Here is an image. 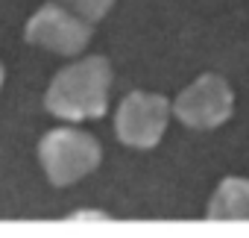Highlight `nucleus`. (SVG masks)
Returning a JSON list of instances; mask_svg holds the SVG:
<instances>
[{
    "mask_svg": "<svg viewBox=\"0 0 249 238\" xmlns=\"http://www.w3.org/2000/svg\"><path fill=\"white\" fill-rule=\"evenodd\" d=\"M234 109V94L220 74H202L173 103V115L191 130H214L229 121Z\"/></svg>",
    "mask_w": 249,
    "mask_h": 238,
    "instance_id": "obj_5",
    "label": "nucleus"
},
{
    "mask_svg": "<svg viewBox=\"0 0 249 238\" xmlns=\"http://www.w3.org/2000/svg\"><path fill=\"white\" fill-rule=\"evenodd\" d=\"M91 33H94V24L76 18L73 12H68L62 3H44L30 21H27V30H24V39L36 47H44L50 53H59V56H76L88 47L91 41Z\"/></svg>",
    "mask_w": 249,
    "mask_h": 238,
    "instance_id": "obj_4",
    "label": "nucleus"
},
{
    "mask_svg": "<svg viewBox=\"0 0 249 238\" xmlns=\"http://www.w3.org/2000/svg\"><path fill=\"white\" fill-rule=\"evenodd\" d=\"M73 220H106L108 215H103V212H76V215H71Z\"/></svg>",
    "mask_w": 249,
    "mask_h": 238,
    "instance_id": "obj_8",
    "label": "nucleus"
},
{
    "mask_svg": "<svg viewBox=\"0 0 249 238\" xmlns=\"http://www.w3.org/2000/svg\"><path fill=\"white\" fill-rule=\"evenodd\" d=\"M56 3H62L68 12H73L76 18H82L88 24H97V21H103L108 15L114 0H56Z\"/></svg>",
    "mask_w": 249,
    "mask_h": 238,
    "instance_id": "obj_7",
    "label": "nucleus"
},
{
    "mask_svg": "<svg viewBox=\"0 0 249 238\" xmlns=\"http://www.w3.org/2000/svg\"><path fill=\"white\" fill-rule=\"evenodd\" d=\"M103 147L91 133L73 130V127H59L50 130L38 141V162L47 174V179L59 188L79 182L91 171L100 168Z\"/></svg>",
    "mask_w": 249,
    "mask_h": 238,
    "instance_id": "obj_2",
    "label": "nucleus"
},
{
    "mask_svg": "<svg viewBox=\"0 0 249 238\" xmlns=\"http://www.w3.org/2000/svg\"><path fill=\"white\" fill-rule=\"evenodd\" d=\"M211 220H249V179L229 177L217 185L208 203Z\"/></svg>",
    "mask_w": 249,
    "mask_h": 238,
    "instance_id": "obj_6",
    "label": "nucleus"
},
{
    "mask_svg": "<svg viewBox=\"0 0 249 238\" xmlns=\"http://www.w3.org/2000/svg\"><path fill=\"white\" fill-rule=\"evenodd\" d=\"M3 79H6V71H3V65H0V88H3Z\"/></svg>",
    "mask_w": 249,
    "mask_h": 238,
    "instance_id": "obj_9",
    "label": "nucleus"
},
{
    "mask_svg": "<svg viewBox=\"0 0 249 238\" xmlns=\"http://www.w3.org/2000/svg\"><path fill=\"white\" fill-rule=\"evenodd\" d=\"M111 65L106 56H85L62 68L44 94V109L62 121H88L103 118L108 109Z\"/></svg>",
    "mask_w": 249,
    "mask_h": 238,
    "instance_id": "obj_1",
    "label": "nucleus"
},
{
    "mask_svg": "<svg viewBox=\"0 0 249 238\" xmlns=\"http://www.w3.org/2000/svg\"><path fill=\"white\" fill-rule=\"evenodd\" d=\"M167 118H170L167 97L153 94V91H132L117 106L114 133L126 147L150 150L161 141V136L167 130Z\"/></svg>",
    "mask_w": 249,
    "mask_h": 238,
    "instance_id": "obj_3",
    "label": "nucleus"
}]
</instances>
